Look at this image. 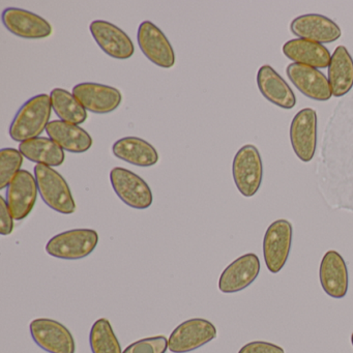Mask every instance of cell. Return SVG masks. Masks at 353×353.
Returning a JSON list of instances; mask_svg holds the SVG:
<instances>
[{"instance_id":"cell-1","label":"cell","mask_w":353,"mask_h":353,"mask_svg":"<svg viewBox=\"0 0 353 353\" xmlns=\"http://www.w3.org/2000/svg\"><path fill=\"white\" fill-rule=\"evenodd\" d=\"M51 97L46 94H38L24 103L14 117L10 125V137L17 142L38 138L46 131L50 123L52 112Z\"/></svg>"},{"instance_id":"cell-2","label":"cell","mask_w":353,"mask_h":353,"mask_svg":"<svg viewBox=\"0 0 353 353\" xmlns=\"http://www.w3.org/2000/svg\"><path fill=\"white\" fill-rule=\"evenodd\" d=\"M34 177L43 201L55 212L72 214L76 212V202L65 179L52 167L36 165Z\"/></svg>"},{"instance_id":"cell-3","label":"cell","mask_w":353,"mask_h":353,"mask_svg":"<svg viewBox=\"0 0 353 353\" xmlns=\"http://www.w3.org/2000/svg\"><path fill=\"white\" fill-rule=\"evenodd\" d=\"M99 243V234L92 229H73L53 236L46 252L63 260H79L90 256Z\"/></svg>"},{"instance_id":"cell-4","label":"cell","mask_w":353,"mask_h":353,"mask_svg":"<svg viewBox=\"0 0 353 353\" xmlns=\"http://www.w3.org/2000/svg\"><path fill=\"white\" fill-rule=\"evenodd\" d=\"M232 175L237 190L245 197H253L259 191L263 179V165L255 145L247 144L236 152L233 159Z\"/></svg>"},{"instance_id":"cell-5","label":"cell","mask_w":353,"mask_h":353,"mask_svg":"<svg viewBox=\"0 0 353 353\" xmlns=\"http://www.w3.org/2000/svg\"><path fill=\"white\" fill-rule=\"evenodd\" d=\"M110 181L117 195L130 208L146 210L152 206V190L139 175L123 167H115L111 170Z\"/></svg>"},{"instance_id":"cell-6","label":"cell","mask_w":353,"mask_h":353,"mask_svg":"<svg viewBox=\"0 0 353 353\" xmlns=\"http://www.w3.org/2000/svg\"><path fill=\"white\" fill-rule=\"evenodd\" d=\"M292 225L289 221L276 220L270 225L263 239V257L272 274L281 272L290 254L292 245Z\"/></svg>"},{"instance_id":"cell-7","label":"cell","mask_w":353,"mask_h":353,"mask_svg":"<svg viewBox=\"0 0 353 353\" xmlns=\"http://www.w3.org/2000/svg\"><path fill=\"white\" fill-rule=\"evenodd\" d=\"M216 338V328L212 322L193 318L179 324L168 339L169 350L187 353L196 350Z\"/></svg>"},{"instance_id":"cell-8","label":"cell","mask_w":353,"mask_h":353,"mask_svg":"<svg viewBox=\"0 0 353 353\" xmlns=\"http://www.w3.org/2000/svg\"><path fill=\"white\" fill-rule=\"evenodd\" d=\"M30 330L36 344L47 352H76L73 334L57 320L39 318L30 322Z\"/></svg>"},{"instance_id":"cell-9","label":"cell","mask_w":353,"mask_h":353,"mask_svg":"<svg viewBox=\"0 0 353 353\" xmlns=\"http://www.w3.org/2000/svg\"><path fill=\"white\" fill-rule=\"evenodd\" d=\"M317 113L311 108L299 111L290 125V141L297 158L311 162L317 146Z\"/></svg>"},{"instance_id":"cell-10","label":"cell","mask_w":353,"mask_h":353,"mask_svg":"<svg viewBox=\"0 0 353 353\" xmlns=\"http://www.w3.org/2000/svg\"><path fill=\"white\" fill-rule=\"evenodd\" d=\"M138 45L152 63L170 69L175 65V52L164 32L152 22L143 21L138 28Z\"/></svg>"},{"instance_id":"cell-11","label":"cell","mask_w":353,"mask_h":353,"mask_svg":"<svg viewBox=\"0 0 353 353\" xmlns=\"http://www.w3.org/2000/svg\"><path fill=\"white\" fill-rule=\"evenodd\" d=\"M90 34L97 44L109 57L115 59H131L135 47L130 37L111 22L94 20L90 26Z\"/></svg>"},{"instance_id":"cell-12","label":"cell","mask_w":353,"mask_h":353,"mask_svg":"<svg viewBox=\"0 0 353 353\" xmlns=\"http://www.w3.org/2000/svg\"><path fill=\"white\" fill-rule=\"evenodd\" d=\"M39 188L36 177L28 170H21L13 179L7 191V203L14 220L28 218L34 210Z\"/></svg>"},{"instance_id":"cell-13","label":"cell","mask_w":353,"mask_h":353,"mask_svg":"<svg viewBox=\"0 0 353 353\" xmlns=\"http://www.w3.org/2000/svg\"><path fill=\"white\" fill-rule=\"evenodd\" d=\"M1 19L6 28L19 38L39 40L52 34V26L46 19L26 10L8 8Z\"/></svg>"},{"instance_id":"cell-14","label":"cell","mask_w":353,"mask_h":353,"mask_svg":"<svg viewBox=\"0 0 353 353\" xmlns=\"http://www.w3.org/2000/svg\"><path fill=\"white\" fill-rule=\"evenodd\" d=\"M73 94L86 110L96 114L113 112L119 108L123 101L121 92L117 88L92 82L74 86Z\"/></svg>"},{"instance_id":"cell-15","label":"cell","mask_w":353,"mask_h":353,"mask_svg":"<svg viewBox=\"0 0 353 353\" xmlns=\"http://www.w3.org/2000/svg\"><path fill=\"white\" fill-rule=\"evenodd\" d=\"M260 260L249 253L229 264L219 279V289L223 293H236L249 287L259 276Z\"/></svg>"},{"instance_id":"cell-16","label":"cell","mask_w":353,"mask_h":353,"mask_svg":"<svg viewBox=\"0 0 353 353\" xmlns=\"http://www.w3.org/2000/svg\"><path fill=\"white\" fill-rule=\"evenodd\" d=\"M290 30L299 39L321 45L336 42L342 36V30L338 24L320 14H305L295 18L291 22Z\"/></svg>"},{"instance_id":"cell-17","label":"cell","mask_w":353,"mask_h":353,"mask_svg":"<svg viewBox=\"0 0 353 353\" xmlns=\"http://www.w3.org/2000/svg\"><path fill=\"white\" fill-rule=\"evenodd\" d=\"M286 73L293 85L307 98L320 102L332 98L328 79L319 70L293 63L287 67Z\"/></svg>"},{"instance_id":"cell-18","label":"cell","mask_w":353,"mask_h":353,"mask_svg":"<svg viewBox=\"0 0 353 353\" xmlns=\"http://www.w3.org/2000/svg\"><path fill=\"white\" fill-rule=\"evenodd\" d=\"M322 289L332 299H343L348 291V270L344 258L334 251L326 252L319 268Z\"/></svg>"},{"instance_id":"cell-19","label":"cell","mask_w":353,"mask_h":353,"mask_svg":"<svg viewBox=\"0 0 353 353\" xmlns=\"http://www.w3.org/2000/svg\"><path fill=\"white\" fill-rule=\"evenodd\" d=\"M257 85L262 96L280 108H294L296 97L286 81L270 65H264L257 74Z\"/></svg>"},{"instance_id":"cell-20","label":"cell","mask_w":353,"mask_h":353,"mask_svg":"<svg viewBox=\"0 0 353 353\" xmlns=\"http://www.w3.org/2000/svg\"><path fill=\"white\" fill-rule=\"evenodd\" d=\"M283 53L293 63L314 69H326L332 59L330 51L323 45L305 39H294L285 43Z\"/></svg>"},{"instance_id":"cell-21","label":"cell","mask_w":353,"mask_h":353,"mask_svg":"<svg viewBox=\"0 0 353 353\" xmlns=\"http://www.w3.org/2000/svg\"><path fill=\"white\" fill-rule=\"evenodd\" d=\"M46 132L49 137L63 150L73 154L88 152L92 146V136L85 130L74 123L63 121H50Z\"/></svg>"},{"instance_id":"cell-22","label":"cell","mask_w":353,"mask_h":353,"mask_svg":"<svg viewBox=\"0 0 353 353\" xmlns=\"http://www.w3.org/2000/svg\"><path fill=\"white\" fill-rule=\"evenodd\" d=\"M327 79L336 98L344 97L353 88V59L346 47L338 46L332 53Z\"/></svg>"},{"instance_id":"cell-23","label":"cell","mask_w":353,"mask_h":353,"mask_svg":"<svg viewBox=\"0 0 353 353\" xmlns=\"http://www.w3.org/2000/svg\"><path fill=\"white\" fill-rule=\"evenodd\" d=\"M112 152L117 158L135 166L150 167L159 162L156 148L141 138H121L113 144Z\"/></svg>"},{"instance_id":"cell-24","label":"cell","mask_w":353,"mask_h":353,"mask_svg":"<svg viewBox=\"0 0 353 353\" xmlns=\"http://www.w3.org/2000/svg\"><path fill=\"white\" fill-rule=\"evenodd\" d=\"M19 150L23 157L37 165L59 167L65 162V150L51 138L38 137L22 142Z\"/></svg>"},{"instance_id":"cell-25","label":"cell","mask_w":353,"mask_h":353,"mask_svg":"<svg viewBox=\"0 0 353 353\" xmlns=\"http://www.w3.org/2000/svg\"><path fill=\"white\" fill-rule=\"evenodd\" d=\"M50 97L53 110L61 121L78 125L85 123L88 119L86 109L73 94L63 88H54Z\"/></svg>"},{"instance_id":"cell-26","label":"cell","mask_w":353,"mask_h":353,"mask_svg":"<svg viewBox=\"0 0 353 353\" xmlns=\"http://www.w3.org/2000/svg\"><path fill=\"white\" fill-rule=\"evenodd\" d=\"M90 344L92 353H123L119 339L106 318L94 322L90 330Z\"/></svg>"},{"instance_id":"cell-27","label":"cell","mask_w":353,"mask_h":353,"mask_svg":"<svg viewBox=\"0 0 353 353\" xmlns=\"http://www.w3.org/2000/svg\"><path fill=\"white\" fill-rule=\"evenodd\" d=\"M23 164V154L15 148L0 150V189L9 187L10 183L20 172Z\"/></svg>"},{"instance_id":"cell-28","label":"cell","mask_w":353,"mask_h":353,"mask_svg":"<svg viewBox=\"0 0 353 353\" xmlns=\"http://www.w3.org/2000/svg\"><path fill=\"white\" fill-rule=\"evenodd\" d=\"M168 339L164 336L142 339L128 346L123 353H166Z\"/></svg>"},{"instance_id":"cell-29","label":"cell","mask_w":353,"mask_h":353,"mask_svg":"<svg viewBox=\"0 0 353 353\" xmlns=\"http://www.w3.org/2000/svg\"><path fill=\"white\" fill-rule=\"evenodd\" d=\"M239 353H285V351L282 347L272 343L254 341L241 347Z\"/></svg>"},{"instance_id":"cell-30","label":"cell","mask_w":353,"mask_h":353,"mask_svg":"<svg viewBox=\"0 0 353 353\" xmlns=\"http://www.w3.org/2000/svg\"><path fill=\"white\" fill-rule=\"evenodd\" d=\"M14 218L7 201L0 197V233L10 235L13 232Z\"/></svg>"},{"instance_id":"cell-31","label":"cell","mask_w":353,"mask_h":353,"mask_svg":"<svg viewBox=\"0 0 353 353\" xmlns=\"http://www.w3.org/2000/svg\"><path fill=\"white\" fill-rule=\"evenodd\" d=\"M351 344H352L353 346V332L352 334H351Z\"/></svg>"}]
</instances>
